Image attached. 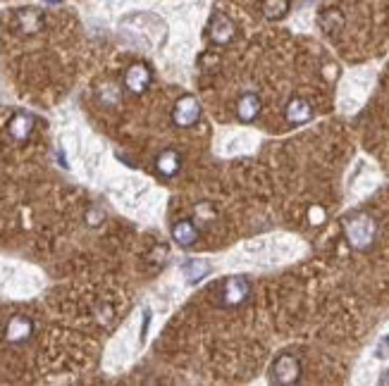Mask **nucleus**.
<instances>
[{"mask_svg": "<svg viewBox=\"0 0 389 386\" xmlns=\"http://www.w3.org/2000/svg\"><path fill=\"white\" fill-rule=\"evenodd\" d=\"M341 227H344L346 241H349L351 248H356V251H368V248H373L375 236H377V224L370 215H365V212H353V215L344 219Z\"/></svg>", "mask_w": 389, "mask_h": 386, "instance_id": "1", "label": "nucleus"}, {"mask_svg": "<svg viewBox=\"0 0 389 386\" xmlns=\"http://www.w3.org/2000/svg\"><path fill=\"white\" fill-rule=\"evenodd\" d=\"M270 379L282 386L296 384L299 379H301V360H299L296 355H289V353L275 358L273 367H270Z\"/></svg>", "mask_w": 389, "mask_h": 386, "instance_id": "2", "label": "nucleus"}, {"mask_svg": "<svg viewBox=\"0 0 389 386\" xmlns=\"http://www.w3.org/2000/svg\"><path fill=\"white\" fill-rule=\"evenodd\" d=\"M251 296V282L246 277H227L220 284V303L225 308H237Z\"/></svg>", "mask_w": 389, "mask_h": 386, "instance_id": "3", "label": "nucleus"}, {"mask_svg": "<svg viewBox=\"0 0 389 386\" xmlns=\"http://www.w3.org/2000/svg\"><path fill=\"white\" fill-rule=\"evenodd\" d=\"M198 120H201V103H198L196 96L184 93V96L177 100L175 108H172V122L177 124V127L186 129V127L198 124Z\"/></svg>", "mask_w": 389, "mask_h": 386, "instance_id": "4", "label": "nucleus"}, {"mask_svg": "<svg viewBox=\"0 0 389 386\" xmlns=\"http://www.w3.org/2000/svg\"><path fill=\"white\" fill-rule=\"evenodd\" d=\"M151 84H153V69L149 67V64L146 62L129 64L127 72H125V88L129 93H134V96L146 93Z\"/></svg>", "mask_w": 389, "mask_h": 386, "instance_id": "5", "label": "nucleus"}, {"mask_svg": "<svg viewBox=\"0 0 389 386\" xmlns=\"http://www.w3.org/2000/svg\"><path fill=\"white\" fill-rule=\"evenodd\" d=\"M234 36H237V27H234V22L229 20L227 15L222 13H215L210 17L208 22V39L213 46H227L232 43Z\"/></svg>", "mask_w": 389, "mask_h": 386, "instance_id": "6", "label": "nucleus"}, {"mask_svg": "<svg viewBox=\"0 0 389 386\" xmlns=\"http://www.w3.org/2000/svg\"><path fill=\"white\" fill-rule=\"evenodd\" d=\"M32 336H34V322L27 315H15V317H10L8 324H5V341L13 343V346L27 343Z\"/></svg>", "mask_w": 389, "mask_h": 386, "instance_id": "7", "label": "nucleus"}, {"mask_svg": "<svg viewBox=\"0 0 389 386\" xmlns=\"http://www.w3.org/2000/svg\"><path fill=\"white\" fill-rule=\"evenodd\" d=\"M315 117V108L310 100H306L301 96H294L292 100L287 103L285 108V120L289 124H294V127H301V124L310 122Z\"/></svg>", "mask_w": 389, "mask_h": 386, "instance_id": "8", "label": "nucleus"}, {"mask_svg": "<svg viewBox=\"0 0 389 386\" xmlns=\"http://www.w3.org/2000/svg\"><path fill=\"white\" fill-rule=\"evenodd\" d=\"M201 239V229L193 219H177L172 224V241L179 248H193Z\"/></svg>", "mask_w": 389, "mask_h": 386, "instance_id": "9", "label": "nucleus"}, {"mask_svg": "<svg viewBox=\"0 0 389 386\" xmlns=\"http://www.w3.org/2000/svg\"><path fill=\"white\" fill-rule=\"evenodd\" d=\"M261 110H263L261 96L253 91H246L244 96L237 100V117L241 124H253L261 117Z\"/></svg>", "mask_w": 389, "mask_h": 386, "instance_id": "10", "label": "nucleus"}, {"mask_svg": "<svg viewBox=\"0 0 389 386\" xmlns=\"http://www.w3.org/2000/svg\"><path fill=\"white\" fill-rule=\"evenodd\" d=\"M8 134L17 144H25L34 134V117L29 112H15L8 122Z\"/></svg>", "mask_w": 389, "mask_h": 386, "instance_id": "11", "label": "nucleus"}, {"mask_svg": "<svg viewBox=\"0 0 389 386\" xmlns=\"http://www.w3.org/2000/svg\"><path fill=\"white\" fill-rule=\"evenodd\" d=\"M17 29L22 34H39L46 27V17L39 8H22L15 13Z\"/></svg>", "mask_w": 389, "mask_h": 386, "instance_id": "12", "label": "nucleus"}, {"mask_svg": "<svg viewBox=\"0 0 389 386\" xmlns=\"http://www.w3.org/2000/svg\"><path fill=\"white\" fill-rule=\"evenodd\" d=\"M179 170H182V156L175 148H165L161 156L156 158V172L163 179H172V177L179 174Z\"/></svg>", "mask_w": 389, "mask_h": 386, "instance_id": "13", "label": "nucleus"}, {"mask_svg": "<svg viewBox=\"0 0 389 386\" xmlns=\"http://www.w3.org/2000/svg\"><path fill=\"white\" fill-rule=\"evenodd\" d=\"M210 272H213V265L208 260H186V263H182V275H184L189 284H198Z\"/></svg>", "mask_w": 389, "mask_h": 386, "instance_id": "14", "label": "nucleus"}, {"mask_svg": "<svg viewBox=\"0 0 389 386\" xmlns=\"http://www.w3.org/2000/svg\"><path fill=\"white\" fill-rule=\"evenodd\" d=\"M289 8H292V0H261V10H263L265 20H270V22L285 20Z\"/></svg>", "mask_w": 389, "mask_h": 386, "instance_id": "15", "label": "nucleus"}, {"mask_svg": "<svg viewBox=\"0 0 389 386\" xmlns=\"http://www.w3.org/2000/svg\"><path fill=\"white\" fill-rule=\"evenodd\" d=\"M320 27H322V32H327V34H334V32H339L341 27H344V17H341L339 10H325V13L320 15Z\"/></svg>", "mask_w": 389, "mask_h": 386, "instance_id": "16", "label": "nucleus"}, {"mask_svg": "<svg viewBox=\"0 0 389 386\" xmlns=\"http://www.w3.org/2000/svg\"><path fill=\"white\" fill-rule=\"evenodd\" d=\"M387 350H389V336L385 338V343H380V346H377V350H375V353H377V358H385V353H387Z\"/></svg>", "mask_w": 389, "mask_h": 386, "instance_id": "17", "label": "nucleus"}, {"mask_svg": "<svg viewBox=\"0 0 389 386\" xmlns=\"http://www.w3.org/2000/svg\"><path fill=\"white\" fill-rule=\"evenodd\" d=\"M46 3H53V5H57V3H60V0H46Z\"/></svg>", "mask_w": 389, "mask_h": 386, "instance_id": "18", "label": "nucleus"}, {"mask_svg": "<svg viewBox=\"0 0 389 386\" xmlns=\"http://www.w3.org/2000/svg\"><path fill=\"white\" fill-rule=\"evenodd\" d=\"M382 384H389V374H387V377H385V379H382Z\"/></svg>", "mask_w": 389, "mask_h": 386, "instance_id": "19", "label": "nucleus"}]
</instances>
